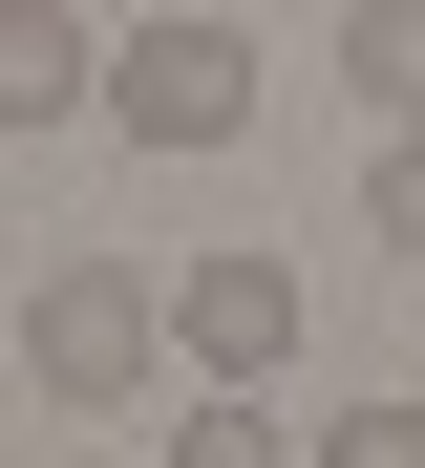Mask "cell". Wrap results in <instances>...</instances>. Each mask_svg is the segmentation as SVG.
I'll list each match as a JSON object with an SVG mask.
<instances>
[{"mask_svg":"<svg viewBox=\"0 0 425 468\" xmlns=\"http://www.w3.org/2000/svg\"><path fill=\"white\" fill-rule=\"evenodd\" d=\"M149 383H170V277L43 256L22 277V405H149Z\"/></svg>","mask_w":425,"mask_h":468,"instance_id":"1","label":"cell"},{"mask_svg":"<svg viewBox=\"0 0 425 468\" xmlns=\"http://www.w3.org/2000/svg\"><path fill=\"white\" fill-rule=\"evenodd\" d=\"M107 128L128 149H234L255 128V43L234 22H128L107 43Z\"/></svg>","mask_w":425,"mask_h":468,"instance_id":"2","label":"cell"},{"mask_svg":"<svg viewBox=\"0 0 425 468\" xmlns=\"http://www.w3.org/2000/svg\"><path fill=\"white\" fill-rule=\"evenodd\" d=\"M170 362L192 383H277L298 362V256H192L170 277Z\"/></svg>","mask_w":425,"mask_h":468,"instance_id":"3","label":"cell"},{"mask_svg":"<svg viewBox=\"0 0 425 468\" xmlns=\"http://www.w3.org/2000/svg\"><path fill=\"white\" fill-rule=\"evenodd\" d=\"M22 128H107V43H85L64 0H0V149Z\"/></svg>","mask_w":425,"mask_h":468,"instance_id":"4","label":"cell"},{"mask_svg":"<svg viewBox=\"0 0 425 468\" xmlns=\"http://www.w3.org/2000/svg\"><path fill=\"white\" fill-rule=\"evenodd\" d=\"M340 86L383 128H425V0H340Z\"/></svg>","mask_w":425,"mask_h":468,"instance_id":"5","label":"cell"},{"mask_svg":"<svg viewBox=\"0 0 425 468\" xmlns=\"http://www.w3.org/2000/svg\"><path fill=\"white\" fill-rule=\"evenodd\" d=\"M170 468H298V426H277V405H234V383H213V405H170Z\"/></svg>","mask_w":425,"mask_h":468,"instance_id":"6","label":"cell"},{"mask_svg":"<svg viewBox=\"0 0 425 468\" xmlns=\"http://www.w3.org/2000/svg\"><path fill=\"white\" fill-rule=\"evenodd\" d=\"M298 468H425V405H319Z\"/></svg>","mask_w":425,"mask_h":468,"instance_id":"7","label":"cell"},{"mask_svg":"<svg viewBox=\"0 0 425 468\" xmlns=\"http://www.w3.org/2000/svg\"><path fill=\"white\" fill-rule=\"evenodd\" d=\"M362 234H383V256H425V128H383V171H362Z\"/></svg>","mask_w":425,"mask_h":468,"instance_id":"8","label":"cell"},{"mask_svg":"<svg viewBox=\"0 0 425 468\" xmlns=\"http://www.w3.org/2000/svg\"><path fill=\"white\" fill-rule=\"evenodd\" d=\"M0 405H22V320H0Z\"/></svg>","mask_w":425,"mask_h":468,"instance_id":"9","label":"cell"}]
</instances>
